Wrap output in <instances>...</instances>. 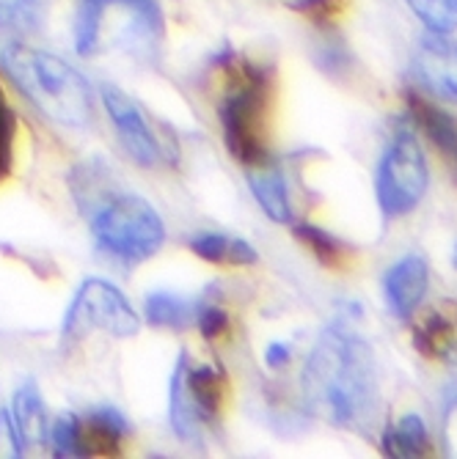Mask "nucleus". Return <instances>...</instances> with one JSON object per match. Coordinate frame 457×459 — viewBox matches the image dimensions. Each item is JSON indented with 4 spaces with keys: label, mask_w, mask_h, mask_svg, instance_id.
I'll list each match as a JSON object with an SVG mask.
<instances>
[{
    "label": "nucleus",
    "mask_w": 457,
    "mask_h": 459,
    "mask_svg": "<svg viewBox=\"0 0 457 459\" xmlns=\"http://www.w3.org/2000/svg\"><path fill=\"white\" fill-rule=\"evenodd\" d=\"M430 185V169L422 143L410 127H400L389 141L375 174V195L386 221L405 218L422 204Z\"/></svg>",
    "instance_id": "obj_5"
},
{
    "label": "nucleus",
    "mask_w": 457,
    "mask_h": 459,
    "mask_svg": "<svg viewBox=\"0 0 457 459\" xmlns=\"http://www.w3.org/2000/svg\"><path fill=\"white\" fill-rule=\"evenodd\" d=\"M381 448L386 456H397V459H413V456H425L430 451V435H427V424L422 415L408 412L397 424H391L383 437H381Z\"/></svg>",
    "instance_id": "obj_16"
},
{
    "label": "nucleus",
    "mask_w": 457,
    "mask_h": 459,
    "mask_svg": "<svg viewBox=\"0 0 457 459\" xmlns=\"http://www.w3.org/2000/svg\"><path fill=\"white\" fill-rule=\"evenodd\" d=\"M408 110H410L413 124L435 143V149L449 160V165L457 174V118L449 116L444 108H438L419 91L408 94Z\"/></svg>",
    "instance_id": "obj_11"
},
{
    "label": "nucleus",
    "mask_w": 457,
    "mask_h": 459,
    "mask_svg": "<svg viewBox=\"0 0 457 459\" xmlns=\"http://www.w3.org/2000/svg\"><path fill=\"white\" fill-rule=\"evenodd\" d=\"M102 14H105V9L92 4V0H80V4H77V14H75V50L80 56H89V53L97 50Z\"/></svg>",
    "instance_id": "obj_24"
},
{
    "label": "nucleus",
    "mask_w": 457,
    "mask_h": 459,
    "mask_svg": "<svg viewBox=\"0 0 457 459\" xmlns=\"http://www.w3.org/2000/svg\"><path fill=\"white\" fill-rule=\"evenodd\" d=\"M169 419H171V429L180 440L185 443H198L201 440V421L185 394V380H182V360L177 358V368L171 377V391H169Z\"/></svg>",
    "instance_id": "obj_18"
},
{
    "label": "nucleus",
    "mask_w": 457,
    "mask_h": 459,
    "mask_svg": "<svg viewBox=\"0 0 457 459\" xmlns=\"http://www.w3.org/2000/svg\"><path fill=\"white\" fill-rule=\"evenodd\" d=\"M130 437L127 419L113 407L100 404L89 410L86 421H83V443H86V454H119L121 443Z\"/></svg>",
    "instance_id": "obj_13"
},
{
    "label": "nucleus",
    "mask_w": 457,
    "mask_h": 459,
    "mask_svg": "<svg viewBox=\"0 0 457 459\" xmlns=\"http://www.w3.org/2000/svg\"><path fill=\"white\" fill-rule=\"evenodd\" d=\"M0 64L25 97L58 124L86 127L92 121V86L69 61L48 50L9 45L0 50Z\"/></svg>",
    "instance_id": "obj_2"
},
{
    "label": "nucleus",
    "mask_w": 457,
    "mask_h": 459,
    "mask_svg": "<svg viewBox=\"0 0 457 459\" xmlns=\"http://www.w3.org/2000/svg\"><path fill=\"white\" fill-rule=\"evenodd\" d=\"M190 250L204 259V262H213V264H254L259 256L251 242H245L240 237H226L218 231H201L190 239Z\"/></svg>",
    "instance_id": "obj_15"
},
{
    "label": "nucleus",
    "mask_w": 457,
    "mask_h": 459,
    "mask_svg": "<svg viewBox=\"0 0 457 459\" xmlns=\"http://www.w3.org/2000/svg\"><path fill=\"white\" fill-rule=\"evenodd\" d=\"M413 77L427 94L457 102V41L430 33L413 56Z\"/></svg>",
    "instance_id": "obj_8"
},
{
    "label": "nucleus",
    "mask_w": 457,
    "mask_h": 459,
    "mask_svg": "<svg viewBox=\"0 0 457 459\" xmlns=\"http://www.w3.org/2000/svg\"><path fill=\"white\" fill-rule=\"evenodd\" d=\"M405 4L430 33L449 36L457 30V0H405Z\"/></svg>",
    "instance_id": "obj_20"
},
{
    "label": "nucleus",
    "mask_w": 457,
    "mask_h": 459,
    "mask_svg": "<svg viewBox=\"0 0 457 459\" xmlns=\"http://www.w3.org/2000/svg\"><path fill=\"white\" fill-rule=\"evenodd\" d=\"M100 94H102V105H105V110L110 116V124L116 127L119 141H121L124 149H127V154L138 165H144V169L157 165L160 146H157V138H154L152 127L146 124L141 108L121 89L110 86V82H105V86L100 89Z\"/></svg>",
    "instance_id": "obj_7"
},
{
    "label": "nucleus",
    "mask_w": 457,
    "mask_h": 459,
    "mask_svg": "<svg viewBox=\"0 0 457 459\" xmlns=\"http://www.w3.org/2000/svg\"><path fill=\"white\" fill-rule=\"evenodd\" d=\"M309 412L334 427L364 424L378 404V366L372 347L345 322L322 330L301 371Z\"/></svg>",
    "instance_id": "obj_1"
},
{
    "label": "nucleus",
    "mask_w": 457,
    "mask_h": 459,
    "mask_svg": "<svg viewBox=\"0 0 457 459\" xmlns=\"http://www.w3.org/2000/svg\"><path fill=\"white\" fill-rule=\"evenodd\" d=\"M196 314H198V303L171 295V291H152L144 303V316L154 327L185 330L196 325Z\"/></svg>",
    "instance_id": "obj_17"
},
{
    "label": "nucleus",
    "mask_w": 457,
    "mask_h": 459,
    "mask_svg": "<svg viewBox=\"0 0 457 459\" xmlns=\"http://www.w3.org/2000/svg\"><path fill=\"white\" fill-rule=\"evenodd\" d=\"M141 327V319L121 289L105 278L83 281L75 291V300L64 316V339H83L92 330L108 333L113 339H133Z\"/></svg>",
    "instance_id": "obj_6"
},
{
    "label": "nucleus",
    "mask_w": 457,
    "mask_h": 459,
    "mask_svg": "<svg viewBox=\"0 0 457 459\" xmlns=\"http://www.w3.org/2000/svg\"><path fill=\"white\" fill-rule=\"evenodd\" d=\"M182 360V380H185V394L198 415L201 424H215L221 407H224V374L215 366H193L188 352L180 355Z\"/></svg>",
    "instance_id": "obj_10"
},
{
    "label": "nucleus",
    "mask_w": 457,
    "mask_h": 459,
    "mask_svg": "<svg viewBox=\"0 0 457 459\" xmlns=\"http://www.w3.org/2000/svg\"><path fill=\"white\" fill-rule=\"evenodd\" d=\"M196 325H198L201 336L207 342H218L229 330V314L224 308H215V306H201L196 314Z\"/></svg>",
    "instance_id": "obj_27"
},
{
    "label": "nucleus",
    "mask_w": 457,
    "mask_h": 459,
    "mask_svg": "<svg viewBox=\"0 0 457 459\" xmlns=\"http://www.w3.org/2000/svg\"><path fill=\"white\" fill-rule=\"evenodd\" d=\"M430 267L422 254H408L394 262L383 275V295L397 319H408L427 295Z\"/></svg>",
    "instance_id": "obj_9"
},
{
    "label": "nucleus",
    "mask_w": 457,
    "mask_h": 459,
    "mask_svg": "<svg viewBox=\"0 0 457 459\" xmlns=\"http://www.w3.org/2000/svg\"><path fill=\"white\" fill-rule=\"evenodd\" d=\"M89 226L102 254L124 264H141L157 256L165 242L163 218L136 193H113L97 204Z\"/></svg>",
    "instance_id": "obj_3"
},
{
    "label": "nucleus",
    "mask_w": 457,
    "mask_h": 459,
    "mask_svg": "<svg viewBox=\"0 0 457 459\" xmlns=\"http://www.w3.org/2000/svg\"><path fill=\"white\" fill-rule=\"evenodd\" d=\"M12 421H14L17 437L22 443V451L48 443V429H50L48 407L33 383H25L22 388H17L14 399H12Z\"/></svg>",
    "instance_id": "obj_14"
},
{
    "label": "nucleus",
    "mask_w": 457,
    "mask_h": 459,
    "mask_svg": "<svg viewBox=\"0 0 457 459\" xmlns=\"http://www.w3.org/2000/svg\"><path fill=\"white\" fill-rule=\"evenodd\" d=\"M295 237L312 250V254L325 264V267H339L342 259H345V245L334 237V234H328L325 229L320 226H312V223H298L295 226Z\"/></svg>",
    "instance_id": "obj_23"
},
{
    "label": "nucleus",
    "mask_w": 457,
    "mask_h": 459,
    "mask_svg": "<svg viewBox=\"0 0 457 459\" xmlns=\"http://www.w3.org/2000/svg\"><path fill=\"white\" fill-rule=\"evenodd\" d=\"M22 443L17 437L14 421H12V412L0 410V456H22Z\"/></svg>",
    "instance_id": "obj_28"
},
{
    "label": "nucleus",
    "mask_w": 457,
    "mask_h": 459,
    "mask_svg": "<svg viewBox=\"0 0 457 459\" xmlns=\"http://www.w3.org/2000/svg\"><path fill=\"white\" fill-rule=\"evenodd\" d=\"M97 6H127L133 12V20L138 25L141 36L154 39L160 33V9H157V0H92Z\"/></svg>",
    "instance_id": "obj_25"
},
{
    "label": "nucleus",
    "mask_w": 457,
    "mask_h": 459,
    "mask_svg": "<svg viewBox=\"0 0 457 459\" xmlns=\"http://www.w3.org/2000/svg\"><path fill=\"white\" fill-rule=\"evenodd\" d=\"M245 177H248V187H251L257 204L273 223H284V226L293 223V201H289L286 179L276 165H270V160L245 169Z\"/></svg>",
    "instance_id": "obj_12"
},
{
    "label": "nucleus",
    "mask_w": 457,
    "mask_h": 459,
    "mask_svg": "<svg viewBox=\"0 0 457 459\" xmlns=\"http://www.w3.org/2000/svg\"><path fill=\"white\" fill-rule=\"evenodd\" d=\"M48 440L56 456H89L83 443V421L75 412H61L48 429Z\"/></svg>",
    "instance_id": "obj_22"
},
{
    "label": "nucleus",
    "mask_w": 457,
    "mask_h": 459,
    "mask_svg": "<svg viewBox=\"0 0 457 459\" xmlns=\"http://www.w3.org/2000/svg\"><path fill=\"white\" fill-rule=\"evenodd\" d=\"M444 404H446V410H444V415H449L452 410H457V380L444 391Z\"/></svg>",
    "instance_id": "obj_30"
},
{
    "label": "nucleus",
    "mask_w": 457,
    "mask_h": 459,
    "mask_svg": "<svg viewBox=\"0 0 457 459\" xmlns=\"http://www.w3.org/2000/svg\"><path fill=\"white\" fill-rule=\"evenodd\" d=\"M14 135H17V116L9 100L0 91V182L12 174L14 162Z\"/></svg>",
    "instance_id": "obj_26"
},
{
    "label": "nucleus",
    "mask_w": 457,
    "mask_h": 459,
    "mask_svg": "<svg viewBox=\"0 0 457 459\" xmlns=\"http://www.w3.org/2000/svg\"><path fill=\"white\" fill-rule=\"evenodd\" d=\"M45 20V0H0V28L33 33Z\"/></svg>",
    "instance_id": "obj_21"
},
{
    "label": "nucleus",
    "mask_w": 457,
    "mask_h": 459,
    "mask_svg": "<svg viewBox=\"0 0 457 459\" xmlns=\"http://www.w3.org/2000/svg\"><path fill=\"white\" fill-rule=\"evenodd\" d=\"M452 267L457 270V245H454V250H452Z\"/></svg>",
    "instance_id": "obj_31"
},
{
    "label": "nucleus",
    "mask_w": 457,
    "mask_h": 459,
    "mask_svg": "<svg viewBox=\"0 0 457 459\" xmlns=\"http://www.w3.org/2000/svg\"><path fill=\"white\" fill-rule=\"evenodd\" d=\"M417 350L430 360H454L457 327L441 314H433L422 327H417Z\"/></svg>",
    "instance_id": "obj_19"
},
{
    "label": "nucleus",
    "mask_w": 457,
    "mask_h": 459,
    "mask_svg": "<svg viewBox=\"0 0 457 459\" xmlns=\"http://www.w3.org/2000/svg\"><path fill=\"white\" fill-rule=\"evenodd\" d=\"M265 110H268V72L242 64L221 100L218 116L224 143L232 157L251 169L268 162V135H265Z\"/></svg>",
    "instance_id": "obj_4"
},
{
    "label": "nucleus",
    "mask_w": 457,
    "mask_h": 459,
    "mask_svg": "<svg viewBox=\"0 0 457 459\" xmlns=\"http://www.w3.org/2000/svg\"><path fill=\"white\" fill-rule=\"evenodd\" d=\"M289 360H293V347L284 344V342L268 344V350H265V363H268L270 368H281V366H286Z\"/></svg>",
    "instance_id": "obj_29"
}]
</instances>
